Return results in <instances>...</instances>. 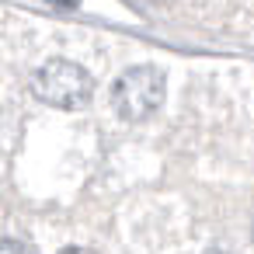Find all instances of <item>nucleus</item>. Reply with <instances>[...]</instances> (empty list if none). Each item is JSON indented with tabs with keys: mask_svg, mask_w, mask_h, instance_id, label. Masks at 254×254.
<instances>
[{
	"mask_svg": "<svg viewBox=\"0 0 254 254\" xmlns=\"http://www.w3.org/2000/svg\"><path fill=\"white\" fill-rule=\"evenodd\" d=\"M32 91L39 94V101H46L53 108H80L91 98L94 80L84 66H77L70 60H49L32 77Z\"/></svg>",
	"mask_w": 254,
	"mask_h": 254,
	"instance_id": "nucleus-1",
	"label": "nucleus"
},
{
	"mask_svg": "<svg viewBox=\"0 0 254 254\" xmlns=\"http://www.w3.org/2000/svg\"><path fill=\"white\" fill-rule=\"evenodd\" d=\"M205 254H226V251H205Z\"/></svg>",
	"mask_w": 254,
	"mask_h": 254,
	"instance_id": "nucleus-6",
	"label": "nucleus"
},
{
	"mask_svg": "<svg viewBox=\"0 0 254 254\" xmlns=\"http://www.w3.org/2000/svg\"><path fill=\"white\" fill-rule=\"evenodd\" d=\"M251 237H254V230H251Z\"/></svg>",
	"mask_w": 254,
	"mask_h": 254,
	"instance_id": "nucleus-8",
	"label": "nucleus"
},
{
	"mask_svg": "<svg viewBox=\"0 0 254 254\" xmlns=\"http://www.w3.org/2000/svg\"><path fill=\"white\" fill-rule=\"evenodd\" d=\"M160 101H164V73L157 66H132L112 87V108L129 122L153 115Z\"/></svg>",
	"mask_w": 254,
	"mask_h": 254,
	"instance_id": "nucleus-2",
	"label": "nucleus"
},
{
	"mask_svg": "<svg viewBox=\"0 0 254 254\" xmlns=\"http://www.w3.org/2000/svg\"><path fill=\"white\" fill-rule=\"evenodd\" d=\"M56 4H73V0H56Z\"/></svg>",
	"mask_w": 254,
	"mask_h": 254,
	"instance_id": "nucleus-7",
	"label": "nucleus"
},
{
	"mask_svg": "<svg viewBox=\"0 0 254 254\" xmlns=\"http://www.w3.org/2000/svg\"><path fill=\"white\" fill-rule=\"evenodd\" d=\"M146 4H157V7H167V4H171V0H146Z\"/></svg>",
	"mask_w": 254,
	"mask_h": 254,
	"instance_id": "nucleus-5",
	"label": "nucleus"
},
{
	"mask_svg": "<svg viewBox=\"0 0 254 254\" xmlns=\"http://www.w3.org/2000/svg\"><path fill=\"white\" fill-rule=\"evenodd\" d=\"M60 254H94V251H87V247H66V251H60Z\"/></svg>",
	"mask_w": 254,
	"mask_h": 254,
	"instance_id": "nucleus-4",
	"label": "nucleus"
},
{
	"mask_svg": "<svg viewBox=\"0 0 254 254\" xmlns=\"http://www.w3.org/2000/svg\"><path fill=\"white\" fill-rule=\"evenodd\" d=\"M0 254H32V247H25L21 240H0Z\"/></svg>",
	"mask_w": 254,
	"mask_h": 254,
	"instance_id": "nucleus-3",
	"label": "nucleus"
}]
</instances>
